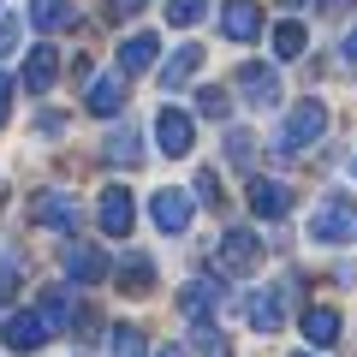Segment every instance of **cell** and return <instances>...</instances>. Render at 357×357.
<instances>
[{"mask_svg":"<svg viewBox=\"0 0 357 357\" xmlns=\"http://www.w3.org/2000/svg\"><path fill=\"white\" fill-rule=\"evenodd\" d=\"M310 238H316V244H357V203H351V197H328V203H316V215H310Z\"/></svg>","mask_w":357,"mask_h":357,"instance_id":"cell-1","label":"cell"},{"mask_svg":"<svg viewBox=\"0 0 357 357\" xmlns=\"http://www.w3.org/2000/svg\"><path fill=\"white\" fill-rule=\"evenodd\" d=\"M321 131H328V107H321V102H298L292 114H286V126H280V137H274V149H280V155H304Z\"/></svg>","mask_w":357,"mask_h":357,"instance_id":"cell-2","label":"cell"},{"mask_svg":"<svg viewBox=\"0 0 357 357\" xmlns=\"http://www.w3.org/2000/svg\"><path fill=\"white\" fill-rule=\"evenodd\" d=\"M215 262L227 268L232 280H244V274H250V268L262 262V238H256L250 227H227V232H220V250H215Z\"/></svg>","mask_w":357,"mask_h":357,"instance_id":"cell-3","label":"cell"},{"mask_svg":"<svg viewBox=\"0 0 357 357\" xmlns=\"http://www.w3.org/2000/svg\"><path fill=\"white\" fill-rule=\"evenodd\" d=\"M232 84H238V96L250 107H274L280 102V77H274V66H262V60H244L238 72H232Z\"/></svg>","mask_w":357,"mask_h":357,"instance_id":"cell-4","label":"cell"},{"mask_svg":"<svg viewBox=\"0 0 357 357\" xmlns=\"http://www.w3.org/2000/svg\"><path fill=\"white\" fill-rule=\"evenodd\" d=\"M155 137H161L167 155H191L197 149V119L178 114V107H161V114H155Z\"/></svg>","mask_w":357,"mask_h":357,"instance_id":"cell-5","label":"cell"},{"mask_svg":"<svg viewBox=\"0 0 357 357\" xmlns=\"http://www.w3.org/2000/svg\"><path fill=\"white\" fill-rule=\"evenodd\" d=\"M131 227H137V203H131L126 185H107L102 191V232L107 238H131Z\"/></svg>","mask_w":357,"mask_h":357,"instance_id":"cell-6","label":"cell"},{"mask_svg":"<svg viewBox=\"0 0 357 357\" xmlns=\"http://www.w3.org/2000/svg\"><path fill=\"white\" fill-rule=\"evenodd\" d=\"M30 220L48 227V232H72V227H77V203H72L66 191H42L36 203H30Z\"/></svg>","mask_w":357,"mask_h":357,"instance_id":"cell-7","label":"cell"},{"mask_svg":"<svg viewBox=\"0 0 357 357\" xmlns=\"http://www.w3.org/2000/svg\"><path fill=\"white\" fill-rule=\"evenodd\" d=\"M48 340H54V328H48L42 310H18V316L6 321V345H13V351H36V345H48Z\"/></svg>","mask_w":357,"mask_h":357,"instance_id":"cell-8","label":"cell"},{"mask_svg":"<svg viewBox=\"0 0 357 357\" xmlns=\"http://www.w3.org/2000/svg\"><path fill=\"white\" fill-rule=\"evenodd\" d=\"M220 30H227L232 42H256L262 36V6H256V0H227V6H220Z\"/></svg>","mask_w":357,"mask_h":357,"instance_id":"cell-9","label":"cell"},{"mask_svg":"<svg viewBox=\"0 0 357 357\" xmlns=\"http://www.w3.org/2000/svg\"><path fill=\"white\" fill-rule=\"evenodd\" d=\"M286 208H292V191L280 178H250V215L256 220H280Z\"/></svg>","mask_w":357,"mask_h":357,"instance_id":"cell-10","label":"cell"},{"mask_svg":"<svg viewBox=\"0 0 357 357\" xmlns=\"http://www.w3.org/2000/svg\"><path fill=\"white\" fill-rule=\"evenodd\" d=\"M244 316H250L256 333H280V321H286V286H274V292H256L250 304H244Z\"/></svg>","mask_w":357,"mask_h":357,"instance_id":"cell-11","label":"cell"},{"mask_svg":"<svg viewBox=\"0 0 357 357\" xmlns=\"http://www.w3.org/2000/svg\"><path fill=\"white\" fill-rule=\"evenodd\" d=\"M155 227H161L167 238H178V232L191 227V197L185 191H155Z\"/></svg>","mask_w":357,"mask_h":357,"instance_id":"cell-12","label":"cell"},{"mask_svg":"<svg viewBox=\"0 0 357 357\" xmlns=\"http://www.w3.org/2000/svg\"><path fill=\"white\" fill-rule=\"evenodd\" d=\"M155 48H161V42H155L149 30H137V36H126V42H119V72H126V77L149 72V66H155Z\"/></svg>","mask_w":357,"mask_h":357,"instance_id":"cell-13","label":"cell"},{"mask_svg":"<svg viewBox=\"0 0 357 357\" xmlns=\"http://www.w3.org/2000/svg\"><path fill=\"white\" fill-rule=\"evenodd\" d=\"M84 107H89V114H102V119H114L119 107H126V84H119V77H89Z\"/></svg>","mask_w":357,"mask_h":357,"instance_id":"cell-14","label":"cell"},{"mask_svg":"<svg viewBox=\"0 0 357 357\" xmlns=\"http://www.w3.org/2000/svg\"><path fill=\"white\" fill-rule=\"evenodd\" d=\"M66 274H72V280H84V286H96V280L107 274V256L89 250V244H66Z\"/></svg>","mask_w":357,"mask_h":357,"instance_id":"cell-15","label":"cell"},{"mask_svg":"<svg viewBox=\"0 0 357 357\" xmlns=\"http://www.w3.org/2000/svg\"><path fill=\"white\" fill-rule=\"evenodd\" d=\"M54 77H60V54H54V48H30V60H24V89L48 96Z\"/></svg>","mask_w":357,"mask_h":357,"instance_id":"cell-16","label":"cell"},{"mask_svg":"<svg viewBox=\"0 0 357 357\" xmlns=\"http://www.w3.org/2000/svg\"><path fill=\"white\" fill-rule=\"evenodd\" d=\"M215 304H220V286L215 280H191L185 292H178V310H185L191 321H208V316H215Z\"/></svg>","mask_w":357,"mask_h":357,"instance_id":"cell-17","label":"cell"},{"mask_svg":"<svg viewBox=\"0 0 357 357\" xmlns=\"http://www.w3.org/2000/svg\"><path fill=\"white\" fill-rule=\"evenodd\" d=\"M304 340L310 345H333L340 340V310L333 304H310L304 310Z\"/></svg>","mask_w":357,"mask_h":357,"instance_id":"cell-18","label":"cell"},{"mask_svg":"<svg viewBox=\"0 0 357 357\" xmlns=\"http://www.w3.org/2000/svg\"><path fill=\"white\" fill-rule=\"evenodd\" d=\"M30 24L36 30H66V24H77V6L72 0H30Z\"/></svg>","mask_w":357,"mask_h":357,"instance_id":"cell-19","label":"cell"},{"mask_svg":"<svg viewBox=\"0 0 357 357\" xmlns=\"http://www.w3.org/2000/svg\"><path fill=\"white\" fill-rule=\"evenodd\" d=\"M197 66H203V48H197V42H185V48H178L173 60L161 66V84H167V89H178V84H191V77H197Z\"/></svg>","mask_w":357,"mask_h":357,"instance_id":"cell-20","label":"cell"},{"mask_svg":"<svg viewBox=\"0 0 357 357\" xmlns=\"http://www.w3.org/2000/svg\"><path fill=\"white\" fill-rule=\"evenodd\" d=\"M102 155H107L114 167H137V161H143V137H137V126H119L114 137H107Z\"/></svg>","mask_w":357,"mask_h":357,"instance_id":"cell-21","label":"cell"},{"mask_svg":"<svg viewBox=\"0 0 357 357\" xmlns=\"http://www.w3.org/2000/svg\"><path fill=\"white\" fill-rule=\"evenodd\" d=\"M119 280H126L119 292H149L155 286V262L149 256H126V262H119Z\"/></svg>","mask_w":357,"mask_h":357,"instance_id":"cell-22","label":"cell"},{"mask_svg":"<svg viewBox=\"0 0 357 357\" xmlns=\"http://www.w3.org/2000/svg\"><path fill=\"white\" fill-rule=\"evenodd\" d=\"M42 316H48V328H54V333H60V328L72 333V298H66V286H54V292L42 298Z\"/></svg>","mask_w":357,"mask_h":357,"instance_id":"cell-23","label":"cell"},{"mask_svg":"<svg viewBox=\"0 0 357 357\" xmlns=\"http://www.w3.org/2000/svg\"><path fill=\"white\" fill-rule=\"evenodd\" d=\"M304 24H292V18H286V24H274V54H280V60H298V54H304Z\"/></svg>","mask_w":357,"mask_h":357,"instance_id":"cell-24","label":"cell"},{"mask_svg":"<svg viewBox=\"0 0 357 357\" xmlns=\"http://www.w3.org/2000/svg\"><path fill=\"white\" fill-rule=\"evenodd\" d=\"M197 114L220 126V119L232 114V96H227V89H215V84H208V89H197Z\"/></svg>","mask_w":357,"mask_h":357,"instance_id":"cell-25","label":"cell"},{"mask_svg":"<svg viewBox=\"0 0 357 357\" xmlns=\"http://www.w3.org/2000/svg\"><path fill=\"white\" fill-rule=\"evenodd\" d=\"M114 357H149V345H143V328L119 321V328H114Z\"/></svg>","mask_w":357,"mask_h":357,"instance_id":"cell-26","label":"cell"},{"mask_svg":"<svg viewBox=\"0 0 357 357\" xmlns=\"http://www.w3.org/2000/svg\"><path fill=\"white\" fill-rule=\"evenodd\" d=\"M227 161L238 167V173H250V161H256V137H250V131H232V137H227Z\"/></svg>","mask_w":357,"mask_h":357,"instance_id":"cell-27","label":"cell"},{"mask_svg":"<svg viewBox=\"0 0 357 357\" xmlns=\"http://www.w3.org/2000/svg\"><path fill=\"white\" fill-rule=\"evenodd\" d=\"M208 13V0H167V24H197Z\"/></svg>","mask_w":357,"mask_h":357,"instance_id":"cell-28","label":"cell"},{"mask_svg":"<svg viewBox=\"0 0 357 357\" xmlns=\"http://www.w3.org/2000/svg\"><path fill=\"white\" fill-rule=\"evenodd\" d=\"M13 292H18V262L0 256V298H13Z\"/></svg>","mask_w":357,"mask_h":357,"instance_id":"cell-29","label":"cell"},{"mask_svg":"<svg viewBox=\"0 0 357 357\" xmlns=\"http://www.w3.org/2000/svg\"><path fill=\"white\" fill-rule=\"evenodd\" d=\"M18 54V18H0V60Z\"/></svg>","mask_w":357,"mask_h":357,"instance_id":"cell-30","label":"cell"},{"mask_svg":"<svg viewBox=\"0 0 357 357\" xmlns=\"http://www.w3.org/2000/svg\"><path fill=\"white\" fill-rule=\"evenodd\" d=\"M197 197H203V203H220V178L215 173H197Z\"/></svg>","mask_w":357,"mask_h":357,"instance_id":"cell-31","label":"cell"},{"mask_svg":"<svg viewBox=\"0 0 357 357\" xmlns=\"http://www.w3.org/2000/svg\"><path fill=\"white\" fill-rule=\"evenodd\" d=\"M36 131H42V137H60V131H66V114H36Z\"/></svg>","mask_w":357,"mask_h":357,"instance_id":"cell-32","label":"cell"},{"mask_svg":"<svg viewBox=\"0 0 357 357\" xmlns=\"http://www.w3.org/2000/svg\"><path fill=\"white\" fill-rule=\"evenodd\" d=\"M107 13H114V18H131V13H143V0H107Z\"/></svg>","mask_w":357,"mask_h":357,"instance_id":"cell-33","label":"cell"},{"mask_svg":"<svg viewBox=\"0 0 357 357\" xmlns=\"http://www.w3.org/2000/svg\"><path fill=\"white\" fill-rule=\"evenodd\" d=\"M6 102H13V84L0 77V126H6Z\"/></svg>","mask_w":357,"mask_h":357,"instance_id":"cell-34","label":"cell"},{"mask_svg":"<svg viewBox=\"0 0 357 357\" xmlns=\"http://www.w3.org/2000/svg\"><path fill=\"white\" fill-rule=\"evenodd\" d=\"M321 13H351V0H321Z\"/></svg>","mask_w":357,"mask_h":357,"instance_id":"cell-35","label":"cell"},{"mask_svg":"<svg viewBox=\"0 0 357 357\" xmlns=\"http://www.w3.org/2000/svg\"><path fill=\"white\" fill-rule=\"evenodd\" d=\"M345 60L357 66V30H351V36H345Z\"/></svg>","mask_w":357,"mask_h":357,"instance_id":"cell-36","label":"cell"},{"mask_svg":"<svg viewBox=\"0 0 357 357\" xmlns=\"http://www.w3.org/2000/svg\"><path fill=\"white\" fill-rule=\"evenodd\" d=\"M155 357H185V345H161V351H155Z\"/></svg>","mask_w":357,"mask_h":357,"instance_id":"cell-37","label":"cell"},{"mask_svg":"<svg viewBox=\"0 0 357 357\" xmlns=\"http://www.w3.org/2000/svg\"><path fill=\"white\" fill-rule=\"evenodd\" d=\"M286 6H304V0H286Z\"/></svg>","mask_w":357,"mask_h":357,"instance_id":"cell-38","label":"cell"},{"mask_svg":"<svg viewBox=\"0 0 357 357\" xmlns=\"http://www.w3.org/2000/svg\"><path fill=\"white\" fill-rule=\"evenodd\" d=\"M292 357H310V351H292Z\"/></svg>","mask_w":357,"mask_h":357,"instance_id":"cell-39","label":"cell"},{"mask_svg":"<svg viewBox=\"0 0 357 357\" xmlns=\"http://www.w3.org/2000/svg\"><path fill=\"white\" fill-rule=\"evenodd\" d=\"M351 173H357V161H351Z\"/></svg>","mask_w":357,"mask_h":357,"instance_id":"cell-40","label":"cell"}]
</instances>
